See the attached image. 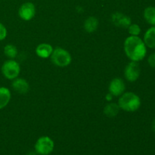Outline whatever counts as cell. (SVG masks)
<instances>
[{"instance_id":"6da1fadb","label":"cell","mask_w":155,"mask_h":155,"mask_svg":"<svg viewBox=\"0 0 155 155\" xmlns=\"http://www.w3.org/2000/svg\"><path fill=\"white\" fill-rule=\"evenodd\" d=\"M124 49L126 55L131 61H141L147 54V46L139 36H128L124 41Z\"/></svg>"},{"instance_id":"7a4b0ae2","label":"cell","mask_w":155,"mask_h":155,"mask_svg":"<svg viewBox=\"0 0 155 155\" xmlns=\"http://www.w3.org/2000/svg\"><path fill=\"white\" fill-rule=\"evenodd\" d=\"M120 108L127 112H135L141 107V98L137 94L132 92H124L118 100Z\"/></svg>"},{"instance_id":"3957f363","label":"cell","mask_w":155,"mask_h":155,"mask_svg":"<svg viewBox=\"0 0 155 155\" xmlns=\"http://www.w3.org/2000/svg\"><path fill=\"white\" fill-rule=\"evenodd\" d=\"M51 62L55 66L59 68H65L71 64L72 61V56L68 50L62 48L61 47L54 48L51 56Z\"/></svg>"},{"instance_id":"277c9868","label":"cell","mask_w":155,"mask_h":155,"mask_svg":"<svg viewBox=\"0 0 155 155\" xmlns=\"http://www.w3.org/2000/svg\"><path fill=\"white\" fill-rule=\"evenodd\" d=\"M2 74L6 79L10 80L18 77L21 72L19 63L14 59H8L3 63L1 68Z\"/></svg>"},{"instance_id":"5b68a950","label":"cell","mask_w":155,"mask_h":155,"mask_svg":"<svg viewBox=\"0 0 155 155\" xmlns=\"http://www.w3.org/2000/svg\"><path fill=\"white\" fill-rule=\"evenodd\" d=\"M54 143L48 136H41L35 144V151L39 155H48L54 150Z\"/></svg>"},{"instance_id":"8992f818","label":"cell","mask_w":155,"mask_h":155,"mask_svg":"<svg viewBox=\"0 0 155 155\" xmlns=\"http://www.w3.org/2000/svg\"><path fill=\"white\" fill-rule=\"evenodd\" d=\"M141 74V68L139 62L130 61L124 69V77L129 82H136Z\"/></svg>"},{"instance_id":"52a82bcc","label":"cell","mask_w":155,"mask_h":155,"mask_svg":"<svg viewBox=\"0 0 155 155\" xmlns=\"http://www.w3.org/2000/svg\"><path fill=\"white\" fill-rule=\"evenodd\" d=\"M36 15V7L33 2H27L20 6L18 9V15L20 18L25 21L33 19Z\"/></svg>"},{"instance_id":"ba28073f","label":"cell","mask_w":155,"mask_h":155,"mask_svg":"<svg viewBox=\"0 0 155 155\" xmlns=\"http://www.w3.org/2000/svg\"><path fill=\"white\" fill-rule=\"evenodd\" d=\"M126 85L124 80L120 78H114L110 81L108 86L109 93L113 96H120L124 92H125Z\"/></svg>"},{"instance_id":"9c48e42d","label":"cell","mask_w":155,"mask_h":155,"mask_svg":"<svg viewBox=\"0 0 155 155\" xmlns=\"http://www.w3.org/2000/svg\"><path fill=\"white\" fill-rule=\"evenodd\" d=\"M111 22L116 27L120 28H128L132 24V20L128 15L120 12H115L111 15Z\"/></svg>"},{"instance_id":"30bf717a","label":"cell","mask_w":155,"mask_h":155,"mask_svg":"<svg viewBox=\"0 0 155 155\" xmlns=\"http://www.w3.org/2000/svg\"><path fill=\"white\" fill-rule=\"evenodd\" d=\"M12 87L15 92L20 94H26L30 90V85L28 82L23 78H15L12 83Z\"/></svg>"},{"instance_id":"8fae6325","label":"cell","mask_w":155,"mask_h":155,"mask_svg":"<svg viewBox=\"0 0 155 155\" xmlns=\"http://www.w3.org/2000/svg\"><path fill=\"white\" fill-rule=\"evenodd\" d=\"M53 48L52 45L48 43H41L38 45L36 48V54L37 56L42 58H47L51 56L52 53Z\"/></svg>"},{"instance_id":"7c38bea8","label":"cell","mask_w":155,"mask_h":155,"mask_svg":"<svg viewBox=\"0 0 155 155\" xmlns=\"http://www.w3.org/2000/svg\"><path fill=\"white\" fill-rule=\"evenodd\" d=\"M143 41L147 47L155 48V26H152L147 30L144 35Z\"/></svg>"},{"instance_id":"4fadbf2b","label":"cell","mask_w":155,"mask_h":155,"mask_svg":"<svg viewBox=\"0 0 155 155\" xmlns=\"http://www.w3.org/2000/svg\"><path fill=\"white\" fill-rule=\"evenodd\" d=\"M11 98V92L8 88L6 87H0V110L5 107L10 102Z\"/></svg>"},{"instance_id":"5bb4252c","label":"cell","mask_w":155,"mask_h":155,"mask_svg":"<svg viewBox=\"0 0 155 155\" xmlns=\"http://www.w3.org/2000/svg\"><path fill=\"white\" fill-rule=\"evenodd\" d=\"M83 27H84V30H86L87 33H93L95 30L98 29V21L96 18L93 16L89 17L86 19V21H84V24H83Z\"/></svg>"},{"instance_id":"9a60e30c","label":"cell","mask_w":155,"mask_h":155,"mask_svg":"<svg viewBox=\"0 0 155 155\" xmlns=\"http://www.w3.org/2000/svg\"><path fill=\"white\" fill-rule=\"evenodd\" d=\"M120 110V108L118 104L110 102L106 104L105 107H104V114L105 116L108 117H114L119 114Z\"/></svg>"},{"instance_id":"2e32d148","label":"cell","mask_w":155,"mask_h":155,"mask_svg":"<svg viewBox=\"0 0 155 155\" xmlns=\"http://www.w3.org/2000/svg\"><path fill=\"white\" fill-rule=\"evenodd\" d=\"M143 16L147 23L151 26H155V7L148 6L144 10Z\"/></svg>"},{"instance_id":"e0dca14e","label":"cell","mask_w":155,"mask_h":155,"mask_svg":"<svg viewBox=\"0 0 155 155\" xmlns=\"http://www.w3.org/2000/svg\"><path fill=\"white\" fill-rule=\"evenodd\" d=\"M18 48L15 45L12 44H8L4 48L5 55L9 59H14L18 55Z\"/></svg>"},{"instance_id":"ac0fdd59","label":"cell","mask_w":155,"mask_h":155,"mask_svg":"<svg viewBox=\"0 0 155 155\" xmlns=\"http://www.w3.org/2000/svg\"><path fill=\"white\" fill-rule=\"evenodd\" d=\"M127 29H128V32L130 36H138L142 31L140 26L136 24H131Z\"/></svg>"},{"instance_id":"d6986e66","label":"cell","mask_w":155,"mask_h":155,"mask_svg":"<svg viewBox=\"0 0 155 155\" xmlns=\"http://www.w3.org/2000/svg\"><path fill=\"white\" fill-rule=\"evenodd\" d=\"M8 34V31L6 27H5L4 24L0 22V41L4 40L6 38Z\"/></svg>"},{"instance_id":"ffe728a7","label":"cell","mask_w":155,"mask_h":155,"mask_svg":"<svg viewBox=\"0 0 155 155\" xmlns=\"http://www.w3.org/2000/svg\"><path fill=\"white\" fill-rule=\"evenodd\" d=\"M148 63L150 67L155 68V52L150 54L148 58Z\"/></svg>"},{"instance_id":"44dd1931","label":"cell","mask_w":155,"mask_h":155,"mask_svg":"<svg viewBox=\"0 0 155 155\" xmlns=\"http://www.w3.org/2000/svg\"><path fill=\"white\" fill-rule=\"evenodd\" d=\"M113 97L114 96L111 95V94L108 93V94H107V95H106L105 98H106V100H107V101H111V100H112V98H113Z\"/></svg>"},{"instance_id":"7402d4cb","label":"cell","mask_w":155,"mask_h":155,"mask_svg":"<svg viewBox=\"0 0 155 155\" xmlns=\"http://www.w3.org/2000/svg\"><path fill=\"white\" fill-rule=\"evenodd\" d=\"M152 130L155 132V118L154 120H153V123H152Z\"/></svg>"},{"instance_id":"603a6c76","label":"cell","mask_w":155,"mask_h":155,"mask_svg":"<svg viewBox=\"0 0 155 155\" xmlns=\"http://www.w3.org/2000/svg\"><path fill=\"white\" fill-rule=\"evenodd\" d=\"M27 155H36V154L34 152H29Z\"/></svg>"}]
</instances>
